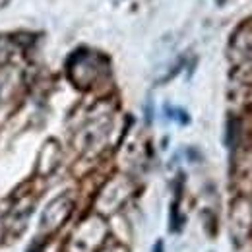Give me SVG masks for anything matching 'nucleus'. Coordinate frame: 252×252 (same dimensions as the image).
Masks as SVG:
<instances>
[]
</instances>
